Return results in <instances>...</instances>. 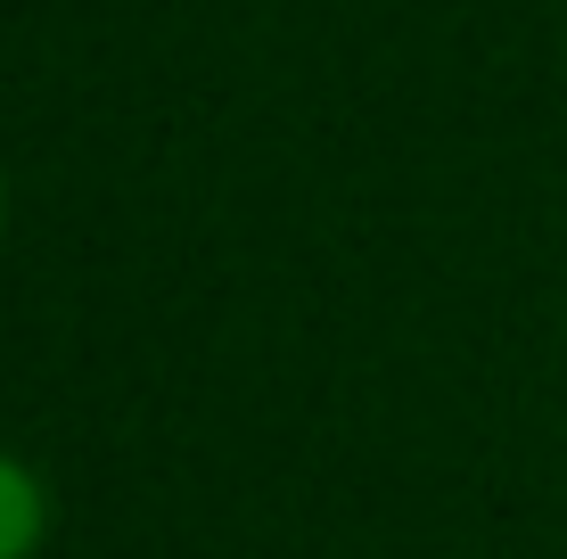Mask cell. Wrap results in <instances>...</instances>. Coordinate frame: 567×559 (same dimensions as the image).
<instances>
[{"instance_id": "6da1fadb", "label": "cell", "mask_w": 567, "mask_h": 559, "mask_svg": "<svg viewBox=\"0 0 567 559\" xmlns=\"http://www.w3.org/2000/svg\"><path fill=\"white\" fill-rule=\"evenodd\" d=\"M42 535H50L42 477H33L25 460L0 453V559H33V551H42Z\"/></svg>"}]
</instances>
